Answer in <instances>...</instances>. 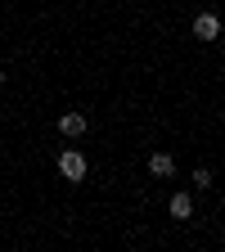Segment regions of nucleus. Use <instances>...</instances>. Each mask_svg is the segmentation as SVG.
Masks as SVG:
<instances>
[{
    "instance_id": "nucleus-1",
    "label": "nucleus",
    "mask_w": 225,
    "mask_h": 252,
    "mask_svg": "<svg viewBox=\"0 0 225 252\" xmlns=\"http://www.w3.org/2000/svg\"><path fill=\"white\" fill-rule=\"evenodd\" d=\"M86 171H90V162H86L81 149H63L59 153V176L63 180H86Z\"/></svg>"
},
{
    "instance_id": "nucleus-6",
    "label": "nucleus",
    "mask_w": 225,
    "mask_h": 252,
    "mask_svg": "<svg viewBox=\"0 0 225 252\" xmlns=\"http://www.w3.org/2000/svg\"><path fill=\"white\" fill-rule=\"evenodd\" d=\"M194 185H198V189H212V171L198 167V171H194Z\"/></svg>"
},
{
    "instance_id": "nucleus-7",
    "label": "nucleus",
    "mask_w": 225,
    "mask_h": 252,
    "mask_svg": "<svg viewBox=\"0 0 225 252\" xmlns=\"http://www.w3.org/2000/svg\"><path fill=\"white\" fill-rule=\"evenodd\" d=\"M0 86H5V68H0Z\"/></svg>"
},
{
    "instance_id": "nucleus-3",
    "label": "nucleus",
    "mask_w": 225,
    "mask_h": 252,
    "mask_svg": "<svg viewBox=\"0 0 225 252\" xmlns=\"http://www.w3.org/2000/svg\"><path fill=\"white\" fill-rule=\"evenodd\" d=\"M59 135L81 140V135H86V113H63V117H59Z\"/></svg>"
},
{
    "instance_id": "nucleus-4",
    "label": "nucleus",
    "mask_w": 225,
    "mask_h": 252,
    "mask_svg": "<svg viewBox=\"0 0 225 252\" xmlns=\"http://www.w3.org/2000/svg\"><path fill=\"white\" fill-rule=\"evenodd\" d=\"M149 171H153L158 180L176 176V158H171V153H153V158H149Z\"/></svg>"
},
{
    "instance_id": "nucleus-2",
    "label": "nucleus",
    "mask_w": 225,
    "mask_h": 252,
    "mask_svg": "<svg viewBox=\"0 0 225 252\" xmlns=\"http://www.w3.org/2000/svg\"><path fill=\"white\" fill-rule=\"evenodd\" d=\"M194 36H198V41H216V36H221V18H216L212 9L194 18Z\"/></svg>"
},
{
    "instance_id": "nucleus-5",
    "label": "nucleus",
    "mask_w": 225,
    "mask_h": 252,
    "mask_svg": "<svg viewBox=\"0 0 225 252\" xmlns=\"http://www.w3.org/2000/svg\"><path fill=\"white\" fill-rule=\"evenodd\" d=\"M171 216L189 220V216H194V198H189V194H171Z\"/></svg>"
}]
</instances>
